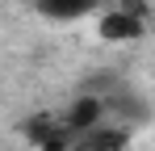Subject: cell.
<instances>
[{"instance_id": "1", "label": "cell", "mask_w": 155, "mask_h": 151, "mask_svg": "<svg viewBox=\"0 0 155 151\" xmlns=\"http://www.w3.org/2000/svg\"><path fill=\"white\" fill-rule=\"evenodd\" d=\"M105 118H109V97H97V92H80L67 109H63V118L59 122L67 126L71 134H88V130H97V126H105Z\"/></svg>"}, {"instance_id": "2", "label": "cell", "mask_w": 155, "mask_h": 151, "mask_svg": "<svg viewBox=\"0 0 155 151\" xmlns=\"http://www.w3.org/2000/svg\"><path fill=\"white\" fill-rule=\"evenodd\" d=\"M138 13H143L138 4L134 8H105L101 21H97L101 42H134V38H143V17Z\"/></svg>"}, {"instance_id": "3", "label": "cell", "mask_w": 155, "mask_h": 151, "mask_svg": "<svg viewBox=\"0 0 155 151\" xmlns=\"http://www.w3.org/2000/svg\"><path fill=\"white\" fill-rule=\"evenodd\" d=\"M76 151H126L130 147V134L122 126H97V130H88V134H76Z\"/></svg>"}, {"instance_id": "4", "label": "cell", "mask_w": 155, "mask_h": 151, "mask_svg": "<svg viewBox=\"0 0 155 151\" xmlns=\"http://www.w3.org/2000/svg\"><path fill=\"white\" fill-rule=\"evenodd\" d=\"M97 8H101L97 0H34V13L46 21H80Z\"/></svg>"}]
</instances>
